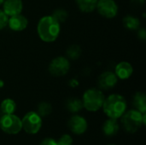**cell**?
<instances>
[{
    "instance_id": "obj_1",
    "label": "cell",
    "mask_w": 146,
    "mask_h": 145,
    "mask_svg": "<svg viewBox=\"0 0 146 145\" xmlns=\"http://www.w3.org/2000/svg\"><path fill=\"white\" fill-rule=\"evenodd\" d=\"M61 32V24L52 16H43L38 22L37 32L39 38L45 43H52L58 38Z\"/></svg>"
},
{
    "instance_id": "obj_2",
    "label": "cell",
    "mask_w": 146,
    "mask_h": 145,
    "mask_svg": "<svg viewBox=\"0 0 146 145\" xmlns=\"http://www.w3.org/2000/svg\"><path fill=\"white\" fill-rule=\"evenodd\" d=\"M127 100L120 94H111L104 99L102 106L104 113L112 119H119L126 112Z\"/></svg>"
},
{
    "instance_id": "obj_3",
    "label": "cell",
    "mask_w": 146,
    "mask_h": 145,
    "mask_svg": "<svg viewBox=\"0 0 146 145\" xmlns=\"http://www.w3.org/2000/svg\"><path fill=\"white\" fill-rule=\"evenodd\" d=\"M104 99V94L100 89L90 88L84 92L81 101L83 103V108H85L87 111L96 112L102 108Z\"/></svg>"
},
{
    "instance_id": "obj_4",
    "label": "cell",
    "mask_w": 146,
    "mask_h": 145,
    "mask_svg": "<svg viewBox=\"0 0 146 145\" xmlns=\"http://www.w3.org/2000/svg\"><path fill=\"white\" fill-rule=\"evenodd\" d=\"M121 118L122 127L128 133H134L144 126L143 114L136 109H131L125 112Z\"/></svg>"
},
{
    "instance_id": "obj_5",
    "label": "cell",
    "mask_w": 146,
    "mask_h": 145,
    "mask_svg": "<svg viewBox=\"0 0 146 145\" xmlns=\"http://www.w3.org/2000/svg\"><path fill=\"white\" fill-rule=\"evenodd\" d=\"M0 128L7 134H17L22 129L21 120L14 114L3 115L0 118Z\"/></svg>"
},
{
    "instance_id": "obj_6",
    "label": "cell",
    "mask_w": 146,
    "mask_h": 145,
    "mask_svg": "<svg viewBox=\"0 0 146 145\" xmlns=\"http://www.w3.org/2000/svg\"><path fill=\"white\" fill-rule=\"evenodd\" d=\"M22 129L28 134H36L42 126V117L34 111H30L25 115L21 120Z\"/></svg>"
},
{
    "instance_id": "obj_7",
    "label": "cell",
    "mask_w": 146,
    "mask_h": 145,
    "mask_svg": "<svg viewBox=\"0 0 146 145\" xmlns=\"http://www.w3.org/2000/svg\"><path fill=\"white\" fill-rule=\"evenodd\" d=\"M70 69L69 60L65 56H56L51 60L49 64L48 70L50 73L55 77H62L66 75Z\"/></svg>"
},
{
    "instance_id": "obj_8",
    "label": "cell",
    "mask_w": 146,
    "mask_h": 145,
    "mask_svg": "<svg viewBox=\"0 0 146 145\" xmlns=\"http://www.w3.org/2000/svg\"><path fill=\"white\" fill-rule=\"evenodd\" d=\"M96 9L101 16L111 19L118 13V5L115 0H98Z\"/></svg>"
},
{
    "instance_id": "obj_9",
    "label": "cell",
    "mask_w": 146,
    "mask_h": 145,
    "mask_svg": "<svg viewBox=\"0 0 146 145\" xmlns=\"http://www.w3.org/2000/svg\"><path fill=\"white\" fill-rule=\"evenodd\" d=\"M68 126L69 130L76 135H81L85 133L88 127L86 120L83 116L78 115L71 116V118L68 120Z\"/></svg>"
},
{
    "instance_id": "obj_10",
    "label": "cell",
    "mask_w": 146,
    "mask_h": 145,
    "mask_svg": "<svg viewBox=\"0 0 146 145\" xmlns=\"http://www.w3.org/2000/svg\"><path fill=\"white\" fill-rule=\"evenodd\" d=\"M117 81L118 78L115 73L111 71H105L98 76V85L101 90L110 91L116 85Z\"/></svg>"
},
{
    "instance_id": "obj_11",
    "label": "cell",
    "mask_w": 146,
    "mask_h": 145,
    "mask_svg": "<svg viewBox=\"0 0 146 145\" xmlns=\"http://www.w3.org/2000/svg\"><path fill=\"white\" fill-rule=\"evenodd\" d=\"M2 5L3 12L9 17L21 14L23 10V3L21 0H4Z\"/></svg>"
},
{
    "instance_id": "obj_12",
    "label": "cell",
    "mask_w": 146,
    "mask_h": 145,
    "mask_svg": "<svg viewBox=\"0 0 146 145\" xmlns=\"http://www.w3.org/2000/svg\"><path fill=\"white\" fill-rule=\"evenodd\" d=\"M28 20L21 14L9 17L8 26L15 32H21L27 27Z\"/></svg>"
},
{
    "instance_id": "obj_13",
    "label": "cell",
    "mask_w": 146,
    "mask_h": 145,
    "mask_svg": "<svg viewBox=\"0 0 146 145\" xmlns=\"http://www.w3.org/2000/svg\"><path fill=\"white\" fill-rule=\"evenodd\" d=\"M115 73L118 79L125 80L132 76L133 73V68L128 62H121L115 66Z\"/></svg>"
},
{
    "instance_id": "obj_14",
    "label": "cell",
    "mask_w": 146,
    "mask_h": 145,
    "mask_svg": "<svg viewBox=\"0 0 146 145\" xmlns=\"http://www.w3.org/2000/svg\"><path fill=\"white\" fill-rule=\"evenodd\" d=\"M120 129V125L117 121V119L109 118L103 125L102 130L105 136L113 137L117 134Z\"/></svg>"
},
{
    "instance_id": "obj_15",
    "label": "cell",
    "mask_w": 146,
    "mask_h": 145,
    "mask_svg": "<svg viewBox=\"0 0 146 145\" xmlns=\"http://www.w3.org/2000/svg\"><path fill=\"white\" fill-rule=\"evenodd\" d=\"M133 104L136 110L141 114L146 113V97L145 94L141 91H138L134 94L133 98Z\"/></svg>"
},
{
    "instance_id": "obj_16",
    "label": "cell",
    "mask_w": 146,
    "mask_h": 145,
    "mask_svg": "<svg viewBox=\"0 0 146 145\" xmlns=\"http://www.w3.org/2000/svg\"><path fill=\"white\" fill-rule=\"evenodd\" d=\"M123 26L130 31H137L140 27V21L139 18L132 15H127L122 19Z\"/></svg>"
},
{
    "instance_id": "obj_17",
    "label": "cell",
    "mask_w": 146,
    "mask_h": 145,
    "mask_svg": "<svg viewBox=\"0 0 146 145\" xmlns=\"http://www.w3.org/2000/svg\"><path fill=\"white\" fill-rule=\"evenodd\" d=\"M98 0H75L79 9L84 13H90L96 9Z\"/></svg>"
},
{
    "instance_id": "obj_18",
    "label": "cell",
    "mask_w": 146,
    "mask_h": 145,
    "mask_svg": "<svg viewBox=\"0 0 146 145\" xmlns=\"http://www.w3.org/2000/svg\"><path fill=\"white\" fill-rule=\"evenodd\" d=\"M16 110V103L11 98H6L2 101L0 104V111L3 115L14 114Z\"/></svg>"
},
{
    "instance_id": "obj_19",
    "label": "cell",
    "mask_w": 146,
    "mask_h": 145,
    "mask_svg": "<svg viewBox=\"0 0 146 145\" xmlns=\"http://www.w3.org/2000/svg\"><path fill=\"white\" fill-rule=\"evenodd\" d=\"M66 109L71 113H78L83 109L82 101L77 97L68 98L66 102Z\"/></svg>"
},
{
    "instance_id": "obj_20",
    "label": "cell",
    "mask_w": 146,
    "mask_h": 145,
    "mask_svg": "<svg viewBox=\"0 0 146 145\" xmlns=\"http://www.w3.org/2000/svg\"><path fill=\"white\" fill-rule=\"evenodd\" d=\"M82 53L81 48L78 44H72L70 45L66 51L67 58L70 60H77L78 58L80 57Z\"/></svg>"
},
{
    "instance_id": "obj_21",
    "label": "cell",
    "mask_w": 146,
    "mask_h": 145,
    "mask_svg": "<svg viewBox=\"0 0 146 145\" xmlns=\"http://www.w3.org/2000/svg\"><path fill=\"white\" fill-rule=\"evenodd\" d=\"M52 111V107L50 103L47 102H41L38 105V111L37 113L41 116V117H46L50 115Z\"/></svg>"
},
{
    "instance_id": "obj_22",
    "label": "cell",
    "mask_w": 146,
    "mask_h": 145,
    "mask_svg": "<svg viewBox=\"0 0 146 145\" xmlns=\"http://www.w3.org/2000/svg\"><path fill=\"white\" fill-rule=\"evenodd\" d=\"M51 15L61 24L67 21V19L68 17V13L66 9L59 8V9H55Z\"/></svg>"
},
{
    "instance_id": "obj_23",
    "label": "cell",
    "mask_w": 146,
    "mask_h": 145,
    "mask_svg": "<svg viewBox=\"0 0 146 145\" xmlns=\"http://www.w3.org/2000/svg\"><path fill=\"white\" fill-rule=\"evenodd\" d=\"M57 145H72L73 144V139L71 138V136L68 135V134H64L62 135L59 140L56 142Z\"/></svg>"
},
{
    "instance_id": "obj_24",
    "label": "cell",
    "mask_w": 146,
    "mask_h": 145,
    "mask_svg": "<svg viewBox=\"0 0 146 145\" xmlns=\"http://www.w3.org/2000/svg\"><path fill=\"white\" fill-rule=\"evenodd\" d=\"M8 21H9V16L3 12V9H0V31L8 26Z\"/></svg>"
},
{
    "instance_id": "obj_25",
    "label": "cell",
    "mask_w": 146,
    "mask_h": 145,
    "mask_svg": "<svg viewBox=\"0 0 146 145\" xmlns=\"http://www.w3.org/2000/svg\"><path fill=\"white\" fill-rule=\"evenodd\" d=\"M138 38L141 40L146 39V30L145 27H140L138 30Z\"/></svg>"
},
{
    "instance_id": "obj_26",
    "label": "cell",
    "mask_w": 146,
    "mask_h": 145,
    "mask_svg": "<svg viewBox=\"0 0 146 145\" xmlns=\"http://www.w3.org/2000/svg\"><path fill=\"white\" fill-rule=\"evenodd\" d=\"M145 3V0H131V5L134 8H140Z\"/></svg>"
},
{
    "instance_id": "obj_27",
    "label": "cell",
    "mask_w": 146,
    "mask_h": 145,
    "mask_svg": "<svg viewBox=\"0 0 146 145\" xmlns=\"http://www.w3.org/2000/svg\"><path fill=\"white\" fill-rule=\"evenodd\" d=\"M40 145H57V144H56V141L55 139L48 138L44 139V140L41 142Z\"/></svg>"
},
{
    "instance_id": "obj_28",
    "label": "cell",
    "mask_w": 146,
    "mask_h": 145,
    "mask_svg": "<svg viewBox=\"0 0 146 145\" xmlns=\"http://www.w3.org/2000/svg\"><path fill=\"white\" fill-rule=\"evenodd\" d=\"M69 85L71 87H76V86L79 85V81L76 80V79H71L69 81Z\"/></svg>"
},
{
    "instance_id": "obj_29",
    "label": "cell",
    "mask_w": 146,
    "mask_h": 145,
    "mask_svg": "<svg viewBox=\"0 0 146 145\" xmlns=\"http://www.w3.org/2000/svg\"><path fill=\"white\" fill-rule=\"evenodd\" d=\"M3 85H4V82H3V80L0 79V88L3 87Z\"/></svg>"
},
{
    "instance_id": "obj_30",
    "label": "cell",
    "mask_w": 146,
    "mask_h": 145,
    "mask_svg": "<svg viewBox=\"0 0 146 145\" xmlns=\"http://www.w3.org/2000/svg\"><path fill=\"white\" fill-rule=\"evenodd\" d=\"M3 2H4V0H0V6L3 3Z\"/></svg>"
},
{
    "instance_id": "obj_31",
    "label": "cell",
    "mask_w": 146,
    "mask_h": 145,
    "mask_svg": "<svg viewBox=\"0 0 146 145\" xmlns=\"http://www.w3.org/2000/svg\"><path fill=\"white\" fill-rule=\"evenodd\" d=\"M108 145H116V144H108Z\"/></svg>"
}]
</instances>
